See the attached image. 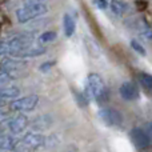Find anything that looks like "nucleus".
<instances>
[{"label":"nucleus","mask_w":152,"mask_h":152,"mask_svg":"<svg viewBox=\"0 0 152 152\" xmlns=\"http://www.w3.org/2000/svg\"><path fill=\"white\" fill-rule=\"evenodd\" d=\"M83 95L87 100H96L100 104L107 103L110 99V91L105 87L104 80L97 74H89L87 76V83Z\"/></svg>","instance_id":"obj_1"},{"label":"nucleus","mask_w":152,"mask_h":152,"mask_svg":"<svg viewBox=\"0 0 152 152\" xmlns=\"http://www.w3.org/2000/svg\"><path fill=\"white\" fill-rule=\"evenodd\" d=\"M47 5L40 1H28L16 11V18L19 23H27L31 19H35L47 12Z\"/></svg>","instance_id":"obj_2"},{"label":"nucleus","mask_w":152,"mask_h":152,"mask_svg":"<svg viewBox=\"0 0 152 152\" xmlns=\"http://www.w3.org/2000/svg\"><path fill=\"white\" fill-rule=\"evenodd\" d=\"M99 118L110 127H120L123 123V116L113 108H104L99 111Z\"/></svg>","instance_id":"obj_3"},{"label":"nucleus","mask_w":152,"mask_h":152,"mask_svg":"<svg viewBox=\"0 0 152 152\" xmlns=\"http://www.w3.org/2000/svg\"><path fill=\"white\" fill-rule=\"evenodd\" d=\"M37 102H39V97L36 95H31V96L21 97V99L12 102L11 108L13 111H19V112H28V111H32L36 107Z\"/></svg>","instance_id":"obj_4"},{"label":"nucleus","mask_w":152,"mask_h":152,"mask_svg":"<svg viewBox=\"0 0 152 152\" xmlns=\"http://www.w3.org/2000/svg\"><path fill=\"white\" fill-rule=\"evenodd\" d=\"M129 135H131V139L134 142V144L139 150H147L150 147V144H151L150 136L145 134V131L143 128H134Z\"/></svg>","instance_id":"obj_5"},{"label":"nucleus","mask_w":152,"mask_h":152,"mask_svg":"<svg viewBox=\"0 0 152 152\" xmlns=\"http://www.w3.org/2000/svg\"><path fill=\"white\" fill-rule=\"evenodd\" d=\"M45 137L40 134H35V132H29L26 134V136L19 142V144L23 147H29V148H39L44 145Z\"/></svg>","instance_id":"obj_6"},{"label":"nucleus","mask_w":152,"mask_h":152,"mask_svg":"<svg viewBox=\"0 0 152 152\" xmlns=\"http://www.w3.org/2000/svg\"><path fill=\"white\" fill-rule=\"evenodd\" d=\"M23 67H24L23 61H15V60L8 59V58H4L1 60L3 72L7 74L10 77H12V74H20L21 69H23Z\"/></svg>","instance_id":"obj_7"},{"label":"nucleus","mask_w":152,"mask_h":152,"mask_svg":"<svg viewBox=\"0 0 152 152\" xmlns=\"http://www.w3.org/2000/svg\"><path fill=\"white\" fill-rule=\"evenodd\" d=\"M120 95L126 100H135L139 97V89H137V87L134 83L126 81L120 87Z\"/></svg>","instance_id":"obj_8"},{"label":"nucleus","mask_w":152,"mask_h":152,"mask_svg":"<svg viewBox=\"0 0 152 152\" xmlns=\"http://www.w3.org/2000/svg\"><path fill=\"white\" fill-rule=\"evenodd\" d=\"M27 123H28V120L26 116H16L8 121V128L12 134H20L27 127Z\"/></svg>","instance_id":"obj_9"},{"label":"nucleus","mask_w":152,"mask_h":152,"mask_svg":"<svg viewBox=\"0 0 152 152\" xmlns=\"http://www.w3.org/2000/svg\"><path fill=\"white\" fill-rule=\"evenodd\" d=\"M75 32V20L72 19L71 15H68V13H66L64 15V34H66V36H72Z\"/></svg>","instance_id":"obj_10"},{"label":"nucleus","mask_w":152,"mask_h":152,"mask_svg":"<svg viewBox=\"0 0 152 152\" xmlns=\"http://www.w3.org/2000/svg\"><path fill=\"white\" fill-rule=\"evenodd\" d=\"M108 4L111 5V10H112V12L115 13V15H118V16H121L127 11V4L124 1L115 0V1H111V3H108Z\"/></svg>","instance_id":"obj_11"},{"label":"nucleus","mask_w":152,"mask_h":152,"mask_svg":"<svg viewBox=\"0 0 152 152\" xmlns=\"http://www.w3.org/2000/svg\"><path fill=\"white\" fill-rule=\"evenodd\" d=\"M20 95V89L16 87H4L0 88V97H16Z\"/></svg>","instance_id":"obj_12"},{"label":"nucleus","mask_w":152,"mask_h":152,"mask_svg":"<svg viewBox=\"0 0 152 152\" xmlns=\"http://www.w3.org/2000/svg\"><path fill=\"white\" fill-rule=\"evenodd\" d=\"M137 79H139V83L142 84L143 88L147 89V91H151V88H152V77H151L150 75H147V74H139Z\"/></svg>","instance_id":"obj_13"},{"label":"nucleus","mask_w":152,"mask_h":152,"mask_svg":"<svg viewBox=\"0 0 152 152\" xmlns=\"http://www.w3.org/2000/svg\"><path fill=\"white\" fill-rule=\"evenodd\" d=\"M51 124V120L47 116H40L36 120L34 121V128L35 129H43V128H48V126Z\"/></svg>","instance_id":"obj_14"},{"label":"nucleus","mask_w":152,"mask_h":152,"mask_svg":"<svg viewBox=\"0 0 152 152\" xmlns=\"http://www.w3.org/2000/svg\"><path fill=\"white\" fill-rule=\"evenodd\" d=\"M56 36H58V35H56V32L47 31V32H44V34L39 37V43H40V44H44V43H51V42H53V40L56 39Z\"/></svg>","instance_id":"obj_15"},{"label":"nucleus","mask_w":152,"mask_h":152,"mask_svg":"<svg viewBox=\"0 0 152 152\" xmlns=\"http://www.w3.org/2000/svg\"><path fill=\"white\" fill-rule=\"evenodd\" d=\"M58 143H59L58 137H56L55 135H52V136H50V137H45V140H44V145H43V147L52 148V147H55V145L58 144Z\"/></svg>","instance_id":"obj_16"},{"label":"nucleus","mask_w":152,"mask_h":152,"mask_svg":"<svg viewBox=\"0 0 152 152\" xmlns=\"http://www.w3.org/2000/svg\"><path fill=\"white\" fill-rule=\"evenodd\" d=\"M75 99H76V103H77L80 107H86L87 104H88V100L86 99V96H84L83 94H79V92H75Z\"/></svg>","instance_id":"obj_17"},{"label":"nucleus","mask_w":152,"mask_h":152,"mask_svg":"<svg viewBox=\"0 0 152 152\" xmlns=\"http://www.w3.org/2000/svg\"><path fill=\"white\" fill-rule=\"evenodd\" d=\"M131 47L134 48L137 53H140V55H145V50L143 48V45L139 44V42H136V40H132L131 42Z\"/></svg>","instance_id":"obj_18"},{"label":"nucleus","mask_w":152,"mask_h":152,"mask_svg":"<svg viewBox=\"0 0 152 152\" xmlns=\"http://www.w3.org/2000/svg\"><path fill=\"white\" fill-rule=\"evenodd\" d=\"M11 80V77L8 76L7 74H4V72H0V86H3V84L8 83V81Z\"/></svg>","instance_id":"obj_19"},{"label":"nucleus","mask_w":152,"mask_h":152,"mask_svg":"<svg viewBox=\"0 0 152 152\" xmlns=\"http://www.w3.org/2000/svg\"><path fill=\"white\" fill-rule=\"evenodd\" d=\"M53 66V61H48V63H44V64H42L40 66V71L42 72H47V71H50V68Z\"/></svg>","instance_id":"obj_20"},{"label":"nucleus","mask_w":152,"mask_h":152,"mask_svg":"<svg viewBox=\"0 0 152 152\" xmlns=\"http://www.w3.org/2000/svg\"><path fill=\"white\" fill-rule=\"evenodd\" d=\"M95 5H97L99 8H102V10H105V7L108 5V1H94Z\"/></svg>","instance_id":"obj_21"},{"label":"nucleus","mask_w":152,"mask_h":152,"mask_svg":"<svg viewBox=\"0 0 152 152\" xmlns=\"http://www.w3.org/2000/svg\"><path fill=\"white\" fill-rule=\"evenodd\" d=\"M15 152H28V151H27L26 147H23V145L19 144V142H18V145H16V148H15Z\"/></svg>","instance_id":"obj_22"},{"label":"nucleus","mask_w":152,"mask_h":152,"mask_svg":"<svg viewBox=\"0 0 152 152\" xmlns=\"http://www.w3.org/2000/svg\"><path fill=\"white\" fill-rule=\"evenodd\" d=\"M136 5H137V7H140V8H144L145 7V3H136Z\"/></svg>","instance_id":"obj_23"},{"label":"nucleus","mask_w":152,"mask_h":152,"mask_svg":"<svg viewBox=\"0 0 152 152\" xmlns=\"http://www.w3.org/2000/svg\"><path fill=\"white\" fill-rule=\"evenodd\" d=\"M4 136H5V135H4V134H3V132H1V131H0V139H3V137H4Z\"/></svg>","instance_id":"obj_24"},{"label":"nucleus","mask_w":152,"mask_h":152,"mask_svg":"<svg viewBox=\"0 0 152 152\" xmlns=\"http://www.w3.org/2000/svg\"><path fill=\"white\" fill-rule=\"evenodd\" d=\"M0 151H1V150H0Z\"/></svg>","instance_id":"obj_25"}]
</instances>
